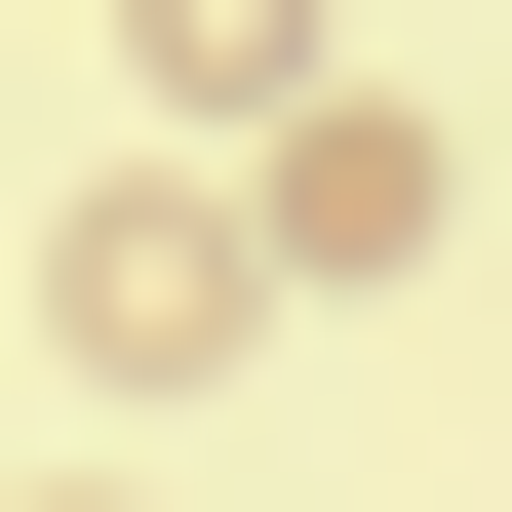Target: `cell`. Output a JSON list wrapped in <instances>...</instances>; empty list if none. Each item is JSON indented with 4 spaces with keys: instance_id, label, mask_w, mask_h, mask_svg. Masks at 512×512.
Returning a JSON list of instances; mask_svg holds the SVG:
<instances>
[{
    "instance_id": "obj_1",
    "label": "cell",
    "mask_w": 512,
    "mask_h": 512,
    "mask_svg": "<svg viewBox=\"0 0 512 512\" xmlns=\"http://www.w3.org/2000/svg\"><path fill=\"white\" fill-rule=\"evenodd\" d=\"M40 355H79V394H197V355H276V237H237V158H119V197H79V237H40Z\"/></svg>"
},
{
    "instance_id": "obj_2",
    "label": "cell",
    "mask_w": 512,
    "mask_h": 512,
    "mask_svg": "<svg viewBox=\"0 0 512 512\" xmlns=\"http://www.w3.org/2000/svg\"><path fill=\"white\" fill-rule=\"evenodd\" d=\"M434 197H473V158L394 119L355 40H316V79H276V119H237V237H276V316H316V276H434Z\"/></svg>"
},
{
    "instance_id": "obj_3",
    "label": "cell",
    "mask_w": 512,
    "mask_h": 512,
    "mask_svg": "<svg viewBox=\"0 0 512 512\" xmlns=\"http://www.w3.org/2000/svg\"><path fill=\"white\" fill-rule=\"evenodd\" d=\"M119 40H158V119H197V158H237V119H276V79H316V0H119Z\"/></svg>"
},
{
    "instance_id": "obj_4",
    "label": "cell",
    "mask_w": 512,
    "mask_h": 512,
    "mask_svg": "<svg viewBox=\"0 0 512 512\" xmlns=\"http://www.w3.org/2000/svg\"><path fill=\"white\" fill-rule=\"evenodd\" d=\"M40 512H158V473H40Z\"/></svg>"
}]
</instances>
